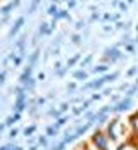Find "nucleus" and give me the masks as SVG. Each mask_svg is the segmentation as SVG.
<instances>
[{"label":"nucleus","mask_w":138,"mask_h":150,"mask_svg":"<svg viewBox=\"0 0 138 150\" xmlns=\"http://www.w3.org/2000/svg\"><path fill=\"white\" fill-rule=\"evenodd\" d=\"M38 145L47 147V136H40V138H38Z\"/></svg>","instance_id":"obj_23"},{"label":"nucleus","mask_w":138,"mask_h":150,"mask_svg":"<svg viewBox=\"0 0 138 150\" xmlns=\"http://www.w3.org/2000/svg\"><path fill=\"white\" fill-rule=\"evenodd\" d=\"M73 78H74V79H86L88 74H86V71H85V69H78V71L73 73Z\"/></svg>","instance_id":"obj_12"},{"label":"nucleus","mask_w":138,"mask_h":150,"mask_svg":"<svg viewBox=\"0 0 138 150\" xmlns=\"http://www.w3.org/2000/svg\"><path fill=\"white\" fill-rule=\"evenodd\" d=\"M47 31H48V28H47V24H42V28H40V33H42V35H45Z\"/></svg>","instance_id":"obj_31"},{"label":"nucleus","mask_w":138,"mask_h":150,"mask_svg":"<svg viewBox=\"0 0 138 150\" xmlns=\"http://www.w3.org/2000/svg\"><path fill=\"white\" fill-rule=\"evenodd\" d=\"M90 143L93 145V149L95 150H109V143H110V140H109L107 133H105L104 129H95L93 135H92V138H90Z\"/></svg>","instance_id":"obj_1"},{"label":"nucleus","mask_w":138,"mask_h":150,"mask_svg":"<svg viewBox=\"0 0 138 150\" xmlns=\"http://www.w3.org/2000/svg\"><path fill=\"white\" fill-rule=\"evenodd\" d=\"M67 90H69V91L76 90V83H74V81H73V83H69V85H67Z\"/></svg>","instance_id":"obj_28"},{"label":"nucleus","mask_w":138,"mask_h":150,"mask_svg":"<svg viewBox=\"0 0 138 150\" xmlns=\"http://www.w3.org/2000/svg\"><path fill=\"white\" fill-rule=\"evenodd\" d=\"M21 60H23L21 57H16V59H14V64H16V66H19V64H21Z\"/></svg>","instance_id":"obj_33"},{"label":"nucleus","mask_w":138,"mask_h":150,"mask_svg":"<svg viewBox=\"0 0 138 150\" xmlns=\"http://www.w3.org/2000/svg\"><path fill=\"white\" fill-rule=\"evenodd\" d=\"M57 133H59V128H55V126L47 128V136H57Z\"/></svg>","instance_id":"obj_15"},{"label":"nucleus","mask_w":138,"mask_h":150,"mask_svg":"<svg viewBox=\"0 0 138 150\" xmlns=\"http://www.w3.org/2000/svg\"><path fill=\"white\" fill-rule=\"evenodd\" d=\"M90 60H92V55H88L86 59H85V60H83V62H81V69H83L85 66H88V64H90Z\"/></svg>","instance_id":"obj_24"},{"label":"nucleus","mask_w":138,"mask_h":150,"mask_svg":"<svg viewBox=\"0 0 138 150\" xmlns=\"http://www.w3.org/2000/svg\"><path fill=\"white\" fill-rule=\"evenodd\" d=\"M78 60H79V55H74L73 59H69V60H67V69H69V67H73V66L76 64Z\"/></svg>","instance_id":"obj_18"},{"label":"nucleus","mask_w":138,"mask_h":150,"mask_svg":"<svg viewBox=\"0 0 138 150\" xmlns=\"http://www.w3.org/2000/svg\"><path fill=\"white\" fill-rule=\"evenodd\" d=\"M38 79H40V81H43V79H45V74H43V73H40V74H38Z\"/></svg>","instance_id":"obj_35"},{"label":"nucleus","mask_w":138,"mask_h":150,"mask_svg":"<svg viewBox=\"0 0 138 150\" xmlns=\"http://www.w3.org/2000/svg\"><path fill=\"white\" fill-rule=\"evenodd\" d=\"M73 42H74V43H79V42H81V38H79V35H74V36H73Z\"/></svg>","instance_id":"obj_32"},{"label":"nucleus","mask_w":138,"mask_h":150,"mask_svg":"<svg viewBox=\"0 0 138 150\" xmlns=\"http://www.w3.org/2000/svg\"><path fill=\"white\" fill-rule=\"evenodd\" d=\"M130 124H131L133 135L137 136V140H138V110H137V112H133V114L130 116Z\"/></svg>","instance_id":"obj_8"},{"label":"nucleus","mask_w":138,"mask_h":150,"mask_svg":"<svg viewBox=\"0 0 138 150\" xmlns=\"http://www.w3.org/2000/svg\"><path fill=\"white\" fill-rule=\"evenodd\" d=\"M67 121H69V117H67V116H61L59 119H55V124H54V126H55V128H61V126H64Z\"/></svg>","instance_id":"obj_14"},{"label":"nucleus","mask_w":138,"mask_h":150,"mask_svg":"<svg viewBox=\"0 0 138 150\" xmlns=\"http://www.w3.org/2000/svg\"><path fill=\"white\" fill-rule=\"evenodd\" d=\"M67 109H69V104H62V105H61V109H59V110H61V112H66Z\"/></svg>","instance_id":"obj_30"},{"label":"nucleus","mask_w":138,"mask_h":150,"mask_svg":"<svg viewBox=\"0 0 138 150\" xmlns=\"http://www.w3.org/2000/svg\"><path fill=\"white\" fill-rule=\"evenodd\" d=\"M102 95H110V90H109V88H105V90H104V93H102Z\"/></svg>","instance_id":"obj_36"},{"label":"nucleus","mask_w":138,"mask_h":150,"mask_svg":"<svg viewBox=\"0 0 138 150\" xmlns=\"http://www.w3.org/2000/svg\"><path fill=\"white\" fill-rule=\"evenodd\" d=\"M137 86H138V78H137Z\"/></svg>","instance_id":"obj_39"},{"label":"nucleus","mask_w":138,"mask_h":150,"mask_svg":"<svg viewBox=\"0 0 138 150\" xmlns=\"http://www.w3.org/2000/svg\"><path fill=\"white\" fill-rule=\"evenodd\" d=\"M0 150H9V147L5 145V147H0Z\"/></svg>","instance_id":"obj_38"},{"label":"nucleus","mask_w":138,"mask_h":150,"mask_svg":"<svg viewBox=\"0 0 138 150\" xmlns=\"http://www.w3.org/2000/svg\"><path fill=\"white\" fill-rule=\"evenodd\" d=\"M35 131H36V126H35V124H31L30 128H26V129H24V135H26V136H31Z\"/></svg>","instance_id":"obj_17"},{"label":"nucleus","mask_w":138,"mask_h":150,"mask_svg":"<svg viewBox=\"0 0 138 150\" xmlns=\"http://www.w3.org/2000/svg\"><path fill=\"white\" fill-rule=\"evenodd\" d=\"M28 150H38V145H33V147H30Z\"/></svg>","instance_id":"obj_37"},{"label":"nucleus","mask_w":138,"mask_h":150,"mask_svg":"<svg viewBox=\"0 0 138 150\" xmlns=\"http://www.w3.org/2000/svg\"><path fill=\"white\" fill-rule=\"evenodd\" d=\"M126 50H128V52H133V50H135V47H133V45H126Z\"/></svg>","instance_id":"obj_34"},{"label":"nucleus","mask_w":138,"mask_h":150,"mask_svg":"<svg viewBox=\"0 0 138 150\" xmlns=\"http://www.w3.org/2000/svg\"><path fill=\"white\" fill-rule=\"evenodd\" d=\"M104 85H105V79H104V76H102V78H97L95 81L86 83V85H85V88H90V90H98V88H102Z\"/></svg>","instance_id":"obj_6"},{"label":"nucleus","mask_w":138,"mask_h":150,"mask_svg":"<svg viewBox=\"0 0 138 150\" xmlns=\"http://www.w3.org/2000/svg\"><path fill=\"white\" fill-rule=\"evenodd\" d=\"M26 107H28L26 91H19V93H17V98H16V102H14V112H23Z\"/></svg>","instance_id":"obj_2"},{"label":"nucleus","mask_w":138,"mask_h":150,"mask_svg":"<svg viewBox=\"0 0 138 150\" xmlns=\"http://www.w3.org/2000/svg\"><path fill=\"white\" fill-rule=\"evenodd\" d=\"M23 23H24V17H19V19H17V23L14 24V28L11 30V36H12V35H16L17 31L21 30V26H23Z\"/></svg>","instance_id":"obj_13"},{"label":"nucleus","mask_w":138,"mask_h":150,"mask_svg":"<svg viewBox=\"0 0 138 150\" xmlns=\"http://www.w3.org/2000/svg\"><path fill=\"white\" fill-rule=\"evenodd\" d=\"M90 126H93V124H92V122H88V121H86L85 124L78 126L76 129H74V135H76V138H79V136H83V135H85V133H86V131L90 129Z\"/></svg>","instance_id":"obj_9"},{"label":"nucleus","mask_w":138,"mask_h":150,"mask_svg":"<svg viewBox=\"0 0 138 150\" xmlns=\"http://www.w3.org/2000/svg\"><path fill=\"white\" fill-rule=\"evenodd\" d=\"M109 71V66L107 64H102V66H97V67H93L92 73H95V74H105Z\"/></svg>","instance_id":"obj_11"},{"label":"nucleus","mask_w":138,"mask_h":150,"mask_svg":"<svg viewBox=\"0 0 138 150\" xmlns=\"http://www.w3.org/2000/svg\"><path fill=\"white\" fill-rule=\"evenodd\" d=\"M14 122H17V121H16L14 114H12V116H9V117H7V121H5V126H12Z\"/></svg>","instance_id":"obj_20"},{"label":"nucleus","mask_w":138,"mask_h":150,"mask_svg":"<svg viewBox=\"0 0 138 150\" xmlns=\"http://www.w3.org/2000/svg\"><path fill=\"white\" fill-rule=\"evenodd\" d=\"M117 150H138V140L137 138L135 140H128V142L121 143L117 147Z\"/></svg>","instance_id":"obj_5"},{"label":"nucleus","mask_w":138,"mask_h":150,"mask_svg":"<svg viewBox=\"0 0 138 150\" xmlns=\"http://www.w3.org/2000/svg\"><path fill=\"white\" fill-rule=\"evenodd\" d=\"M117 73H112V74H105L104 76V79H105V83H109V81H110V83H112V81H114V79H117Z\"/></svg>","instance_id":"obj_16"},{"label":"nucleus","mask_w":138,"mask_h":150,"mask_svg":"<svg viewBox=\"0 0 138 150\" xmlns=\"http://www.w3.org/2000/svg\"><path fill=\"white\" fill-rule=\"evenodd\" d=\"M17 4H19V0H14V2H11V4H7L5 7H2V9H0V14H2V16H7L16 7V5H17Z\"/></svg>","instance_id":"obj_10"},{"label":"nucleus","mask_w":138,"mask_h":150,"mask_svg":"<svg viewBox=\"0 0 138 150\" xmlns=\"http://www.w3.org/2000/svg\"><path fill=\"white\" fill-rule=\"evenodd\" d=\"M137 73H138V67H131V69H130V71H128L126 74H128V76H135Z\"/></svg>","instance_id":"obj_26"},{"label":"nucleus","mask_w":138,"mask_h":150,"mask_svg":"<svg viewBox=\"0 0 138 150\" xmlns=\"http://www.w3.org/2000/svg\"><path fill=\"white\" fill-rule=\"evenodd\" d=\"M36 59H38V50L31 54V57H30V66H33V64H35V60H36Z\"/></svg>","instance_id":"obj_21"},{"label":"nucleus","mask_w":138,"mask_h":150,"mask_svg":"<svg viewBox=\"0 0 138 150\" xmlns=\"http://www.w3.org/2000/svg\"><path fill=\"white\" fill-rule=\"evenodd\" d=\"M105 59L110 60V62H114V60L121 59V52L117 48H107L105 50Z\"/></svg>","instance_id":"obj_7"},{"label":"nucleus","mask_w":138,"mask_h":150,"mask_svg":"<svg viewBox=\"0 0 138 150\" xmlns=\"http://www.w3.org/2000/svg\"><path fill=\"white\" fill-rule=\"evenodd\" d=\"M137 90H138V86H137V85H135V86H133V88H130V90L126 91V93H124V95H126V97H130V98H131V97H133V95H135V93H137Z\"/></svg>","instance_id":"obj_19"},{"label":"nucleus","mask_w":138,"mask_h":150,"mask_svg":"<svg viewBox=\"0 0 138 150\" xmlns=\"http://www.w3.org/2000/svg\"><path fill=\"white\" fill-rule=\"evenodd\" d=\"M83 112H85L83 107H74V109H73V114H74V116H79V114H83Z\"/></svg>","instance_id":"obj_22"},{"label":"nucleus","mask_w":138,"mask_h":150,"mask_svg":"<svg viewBox=\"0 0 138 150\" xmlns=\"http://www.w3.org/2000/svg\"><path fill=\"white\" fill-rule=\"evenodd\" d=\"M131 105H133V100H131L130 97H124L123 100H119L117 104H114V107H112V112H124V110H128Z\"/></svg>","instance_id":"obj_3"},{"label":"nucleus","mask_w":138,"mask_h":150,"mask_svg":"<svg viewBox=\"0 0 138 150\" xmlns=\"http://www.w3.org/2000/svg\"><path fill=\"white\" fill-rule=\"evenodd\" d=\"M117 122H119L117 119L109 121L107 128H105V133H107V136H109L110 142H116V140H117V135H116V126H117Z\"/></svg>","instance_id":"obj_4"},{"label":"nucleus","mask_w":138,"mask_h":150,"mask_svg":"<svg viewBox=\"0 0 138 150\" xmlns=\"http://www.w3.org/2000/svg\"><path fill=\"white\" fill-rule=\"evenodd\" d=\"M17 133H19V131H17V129H11V133H9V138H16V136H17Z\"/></svg>","instance_id":"obj_27"},{"label":"nucleus","mask_w":138,"mask_h":150,"mask_svg":"<svg viewBox=\"0 0 138 150\" xmlns=\"http://www.w3.org/2000/svg\"><path fill=\"white\" fill-rule=\"evenodd\" d=\"M4 83H5V71L0 73V85H4Z\"/></svg>","instance_id":"obj_29"},{"label":"nucleus","mask_w":138,"mask_h":150,"mask_svg":"<svg viewBox=\"0 0 138 150\" xmlns=\"http://www.w3.org/2000/svg\"><path fill=\"white\" fill-rule=\"evenodd\" d=\"M102 98V93H93L92 95V102H97V100H100Z\"/></svg>","instance_id":"obj_25"}]
</instances>
